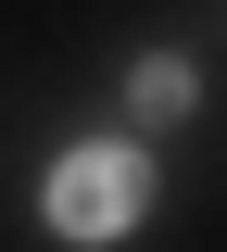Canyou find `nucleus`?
Wrapping results in <instances>:
<instances>
[{"instance_id": "obj_2", "label": "nucleus", "mask_w": 227, "mask_h": 252, "mask_svg": "<svg viewBox=\"0 0 227 252\" xmlns=\"http://www.w3.org/2000/svg\"><path fill=\"white\" fill-rule=\"evenodd\" d=\"M190 101H202V76H190L177 51H152V63H139V114H152V126H177Z\"/></svg>"}, {"instance_id": "obj_1", "label": "nucleus", "mask_w": 227, "mask_h": 252, "mask_svg": "<svg viewBox=\"0 0 227 252\" xmlns=\"http://www.w3.org/2000/svg\"><path fill=\"white\" fill-rule=\"evenodd\" d=\"M38 202H51V227H64V240H127V227L152 215V164H139L127 139H89V152L51 164V189H38Z\"/></svg>"}]
</instances>
